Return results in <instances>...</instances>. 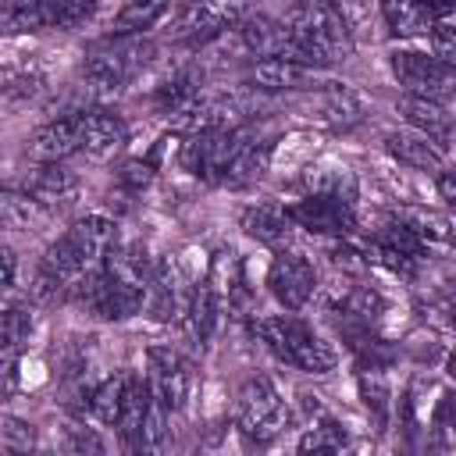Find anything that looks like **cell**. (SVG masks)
<instances>
[{
	"label": "cell",
	"mask_w": 456,
	"mask_h": 456,
	"mask_svg": "<svg viewBox=\"0 0 456 456\" xmlns=\"http://www.w3.org/2000/svg\"><path fill=\"white\" fill-rule=\"evenodd\" d=\"M118 242V232H114V221L103 217V214H86L78 217L64 235H57L39 267H36V281H32V296L39 303H50L57 299L64 289H71L86 271L100 267L103 256L114 249Z\"/></svg>",
	"instance_id": "6da1fadb"
},
{
	"label": "cell",
	"mask_w": 456,
	"mask_h": 456,
	"mask_svg": "<svg viewBox=\"0 0 456 456\" xmlns=\"http://www.w3.org/2000/svg\"><path fill=\"white\" fill-rule=\"evenodd\" d=\"M253 335L289 367L306 370V374H328L335 370L338 356L331 349V342H324L306 321L292 317V314H278V317H260L253 324Z\"/></svg>",
	"instance_id": "7a4b0ae2"
},
{
	"label": "cell",
	"mask_w": 456,
	"mask_h": 456,
	"mask_svg": "<svg viewBox=\"0 0 456 456\" xmlns=\"http://www.w3.org/2000/svg\"><path fill=\"white\" fill-rule=\"evenodd\" d=\"M157 46L142 36H103L96 43H89L86 50V61H82V78L93 86V89H103V93H118L125 89L139 71H146V64L153 61Z\"/></svg>",
	"instance_id": "3957f363"
},
{
	"label": "cell",
	"mask_w": 456,
	"mask_h": 456,
	"mask_svg": "<svg viewBox=\"0 0 456 456\" xmlns=\"http://www.w3.org/2000/svg\"><path fill=\"white\" fill-rule=\"evenodd\" d=\"M253 132L242 125H228V128H196L185 135L182 142V167L210 185H228V175L235 167V160L242 157V150L249 146Z\"/></svg>",
	"instance_id": "277c9868"
},
{
	"label": "cell",
	"mask_w": 456,
	"mask_h": 456,
	"mask_svg": "<svg viewBox=\"0 0 456 456\" xmlns=\"http://www.w3.org/2000/svg\"><path fill=\"white\" fill-rule=\"evenodd\" d=\"M285 25L317 53V61L328 68L335 61H346L353 53V32L335 7V0H299L289 7Z\"/></svg>",
	"instance_id": "5b68a950"
},
{
	"label": "cell",
	"mask_w": 456,
	"mask_h": 456,
	"mask_svg": "<svg viewBox=\"0 0 456 456\" xmlns=\"http://www.w3.org/2000/svg\"><path fill=\"white\" fill-rule=\"evenodd\" d=\"M164 424H167V410L157 399L150 378L128 374L121 413H118V424H114L118 435H121V442H125V449H132V452L157 449L164 442Z\"/></svg>",
	"instance_id": "8992f818"
},
{
	"label": "cell",
	"mask_w": 456,
	"mask_h": 456,
	"mask_svg": "<svg viewBox=\"0 0 456 456\" xmlns=\"http://www.w3.org/2000/svg\"><path fill=\"white\" fill-rule=\"evenodd\" d=\"M235 428L249 445H271L289 428V410L267 378H253L239 388Z\"/></svg>",
	"instance_id": "52a82bcc"
},
{
	"label": "cell",
	"mask_w": 456,
	"mask_h": 456,
	"mask_svg": "<svg viewBox=\"0 0 456 456\" xmlns=\"http://www.w3.org/2000/svg\"><path fill=\"white\" fill-rule=\"evenodd\" d=\"M100 0H36L25 7H4V32H43V28H78L96 14Z\"/></svg>",
	"instance_id": "ba28073f"
},
{
	"label": "cell",
	"mask_w": 456,
	"mask_h": 456,
	"mask_svg": "<svg viewBox=\"0 0 456 456\" xmlns=\"http://www.w3.org/2000/svg\"><path fill=\"white\" fill-rule=\"evenodd\" d=\"M256 0H185L175 18V36L189 43H203L210 36H221L232 25H242L249 18Z\"/></svg>",
	"instance_id": "9c48e42d"
},
{
	"label": "cell",
	"mask_w": 456,
	"mask_h": 456,
	"mask_svg": "<svg viewBox=\"0 0 456 456\" xmlns=\"http://www.w3.org/2000/svg\"><path fill=\"white\" fill-rule=\"evenodd\" d=\"M392 75L410 96H428V100H445L456 89V71L442 64L435 53H417V50H395L392 53Z\"/></svg>",
	"instance_id": "30bf717a"
},
{
	"label": "cell",
	"mask_w": 456,
	"mask_h": 456,
	"mask_svg": "<svg viewBox=\"0 0 456 456\" xmlns=\"http://www.w3.org/2000/svg\"><path fill=\"white\" fill-rule=\"evenodd\" d=\"M146 363H150L146 378H150L157 399L164 403V410L182 413L189 403V392H192V363L171 346H150Z\"/></svg>",
	"instance_id": "8fae6325"
},
{
	"label": "cell",
	"mask_w": 456,
	"mask_h": 456,
	"mask_svg": "<svg viewBox=\"0 0 456 456\" xmlns=\"http://www.w3.org/2000/svg\"><path fill=\"white\" fill-rule=\"evenodd\" d=\"M267 289L285 310H299L310 303V296L317 289V271L303 253L278 249L271 267H267Z\"/></svg>",
	"instance_id": "7c38bea8"
},
{
	"label": "cell",
	"mask_w": 456,
	"mask_h": 456,
	"mask_svg": "<svg viewBox=\"0 0 456 456\" xmlns=\"http://www.w3.org/2000/svg\"><path fill=\"white\" fill-rule=\"evenodd\" d=\"M289 217L296 228H306L310 235H353L356 232V214H353V203H342V200H328V196H303L299 203L289 207Z\"/></svg>",
	"instance_id": "4fadbf2b"
},
{
	"label": "cell",
	"mask_w": 456,
	"mask_h": 456,
	"mask_svg": "<svg viewBox=\"0 0 456 456\" xmlns=\"http://www.w3.org/2000/svg\"><path fill=\"white\" fill-rule=\"evenodd\" d=\"M71 153H82V114L78 110L39 125L25 146V157H32L36 164H61Z\"/></svg>",
	"instance_id": "5bb4252c"
},
{
	"label": "cell",
	"mask_w": 456,
	"mask_h": 456,
	"mask_svg": "<svg viewBox=\"0 0 456 456\" xmlns=\"http://www.w3.org/2000/svg\"><path fill=\"white\" fill-rule=\"evenodd\" d=\"M321 68L289 61V57H260L249 68V82L267 93H299V89H328L331 82H321Z\"/></svg>",
	"instance_id": "9a60e30c"
},
{
	"label": "cell",
	"mask_w": 456,
	"mask_h": 456,
	"mask_svg": "<svg viewBox=\"0 0 456 456\" xmlns=\"http://www.w3.org/2000/svg\"><path fill=\"white\" fill-rule=\"evenodd\" d=\"M82 114V153L93 160H110L128 142V125L107 107H89Z\"/></svg>",
	"instance_id": "2e32d148"
},
{
	"label": "cell",
	"mask_w": 456,
	"mask_h": 456,
	"mask_svg": "<svg viewBox=\"0 0 456 456\" xmlns=\"http://www.w3.org/2000/svg\"><path fill=\"white\" fill-rule=\"evenodd\" d=\"M78 175L75 171H68L64 167V160L61 164H39L36 167V175L21 185L46 214H57V210H68L75 200H78Z\"/></svg>",
	"instance_id": "e0dca14e"
},
{
	"label": "cell",
	"mask_w": 456,
	"mask_h": 456,
	"mask_svg": "<svg viewBox=\"0 0 456 456\" xmlns=\"http://www.w3.org/2000/svg\"><path fill=\"white\" fill-rule=\"evenodd\" d=\"M442 7L435 0H381V18L392 36L410 39V36H431Z\"/></svg>",
	"instance_id": "ac0fdd59"
},
{
	"label": "cell",
	"mask_w": 456,
	"mask_h": 456,
	"mask_svg": "<svg viewBox=\"0 0 456 456\" xmlns=\"http://www.w3.org/2000/svg\"><path fill=\"white\" fill-rule=\"evenodd\" d=\"M399 114L406 118V125L410 128H417V132H424V135H431L435 142H452L456 139V118L442 107V100H428V96H403L399 103Z\"/></svg>",
	"instance_id": "d6986e66"
},
{
	"label": "cell",
	"mask_w": 456,
	"mask_h": 456,
	"mask_svg": "<svg viewBox=\"0 0 456 456\" xmlns=\"http://www.w3.org/2000/svg\"><path fill=\"white\" fill-rule=\"evenodd\" d=\"M385 150H388L399 164H406V167H413V171H435V167H442V157H445V146L435 142L431 135L417 132V128L388 132V135H385Z\"/></svg>",
	"instance_id": "ffe728a7"
},
{
	"label": "cell",
	"mask_w": 456,
	"mask_h": 456,
	"mask_svg": "<svg viewBox=\"0 0 456 456\" xmlns=\"http://www.w3.org/2000/svg\"><path fill=\"white\" fill-rule=\"evenodd\" d=\"M303 189L310 196H328V200H342V203H356L360 196V182L349 167L342 164H314L303 171Z\"/></svg>",
	"instance_id": "44dd1931"
},
{
	"label": "cell",
	"mask_w": 456,
	"mask_h": 456,
	"mask_svg": "<svg viewBox=\"0 0 456 456\" xmlns=\"http://www.w3.org/2000/svg\"><path fill=\"white\" fill-rule=\"evenodd\" d=\"M242 232L253 235L256 242H267V246H281L292 232V217H289V207H278V203H256V207H246L242 210Z\"/></svg>",
	"instance_id": "7402d4cb"
},
{
	"label": "cell",
	"mask_w": 456,
	"mask_h": 456,
	"mask_svg": "<svg viewBox=\"0 0 456 456\" xmlns=\"http://www.w3.org/2000/svg\"><path fill=\"white\" fill-rule=\"evenodd\" d=\"M221 310H224V296L210 281H203L200 289H192L189 310H185V324H189V331H192V338L200 346H207L214 338V328L221 321Z\"/></svg>",
	"instance_id": "603a6c76"
},
{
	"label": "cell",
	"mask_w": 456,
	"mask_h": 456,
	"mask_svg": "<svg viewBox=\"0 0 456 456\" xmlns=\"http://www.w3.org/2000/svg\"><path fill=\"white\" fill-rule=\"evenodd\" d=\"M200 100H203V93H200V75H196L192 68L175 71V75L157 89V107H160L164 114H175L178 121H182Z\"/></svg>",
	"instance_id": "cb8c5ba5"
},
{
	"label": "cell",
	"mask_w": 456,
	"mask_h": 456,
	"mask_svg": "<svg viewBox=\"0 0 456 456\" xmlns=\"http://www.w3.org/2000/svg\"><path fill=\"white\" fill-rule=\"evenodd\" d=\"M167 7H171V0H128L114 14L110 32H118V36H142L146 28H153L167 14Z\"/></svg>",
	"instance_id": "d4e9b609"
},
{
	"label": "cell",
	"mask_w": 456,
	"mask_h": 456,
	"mask_svg": "<svg viewBox=\"0 0 456 456\" xmlns=\"http://www.w3.org/2000/svg\"><path fill=\"white\" fill-rule=\"evenodd\" d=\"M363 253H367V264H378V267H385V271H392V274H399V278H413L417 267H420V256L406 253L403 246H395V242H392L388 235H381V232L363 246Z\"/></svg>",
	"instance_id": "484cf974"
},
{
	"label": "cell",
	"mask_w": 456,
	"mask_h": 456,
	"mask_svg": "<svg viewBox=\"0 0 456 456\" xmlns=\"http://www.w3.org/2000/svg\"><path fill=\"white\" fill-rule=\"evenodd\" d=\"M125 381H128V374H114V378L100 381V385L86 395V410H82V413L96 417L100 424H118L121 399H125Z\"/></svg>",
	"instance_id": "4316f807"
},
{
	"label": "cell",
	"mask_w": 456,
	"mask_h": 456,
	"mask_svg": "<svg viewBox=\"0 0 456 456\" xmlns=\"http://www.w3.org/2000/svg\"><path fill=\"white\" fill-rule=\"evenodd\" d=\"M360 395H363V406H367L374 428L385 431L388 417H392V388H388L385 374L381 370H363L360 374Z\"/></svg>",
	"instance_id": "83f0119b"
},
{
	"label": "cell",
	"mask_w": 456,
	"mask_h": 456,
	"mask_svg": "<svg viewBox=\"0 0 456 456\" xmlns=\"http://www.w3.org/2000/svg\"><path fill=\"white\" fill-rule=\"evenodd\" d=\"M346 442H349V435H346V428H342L338 420H331V417H317V420L303 431V438H299V452H338Z\"/></svg>",
	"instance_id": "f1b7e54d"
},
{
	"label": "cell",
	"mask_w": 456,
	"mask_h": 456,
	"mask_svg": "<svg viewBox=\"0 0 456 456\" xmlns=\"http://www.w3.org/2000/svg\"><path fill=\"white\" fill-rule=\"evenodd\" d=\"M360 100L346 89V86H328L324 89V118H328V125H335V128H353L356 121H360Z\"/></svg>",
	"instance_id": "f546056e"
},
{
	"label": "cell",
	"mask_w": 456,
	"mask_h": 456,
	"mask_svg": "<svg viewBox=\"0 0 456 456\" xmlns=\"http://www.w3.org/2000/svg\"><path fill=\"white\" fill-rule=\"evenodd\" d=\"M0 207H4V221H7V228H28V224L50 217V214H46L25 189H7L4 200H0Z\"/></svg>",
	"instance_id": "4dcf8cb0"
},
{
	"label": "cell",
	"mask_w": 456,
	"mask_h": 456,
	"mask_svg": "<svg viewBox=\"0 0 456 456\" xmlns=\"http://www.w3.org/2000/svg\"><path fill=\"white\" fill-rule=\"evenodd\" d=\"M431 445L435 449H452L456 445V392H442L435 410H431Z\"/></svg>",
	"instance_id": "1f68e13d"
},
{
	"label": "cell",
	"mask_w": 456,
	"mask_h": 456,
	"mask_svg": "<svg viewBox=\"0 0 456 456\" xmlns=\"http://www.w3.org/2000/svg\"><path fill=\"white\" fill-rule=\"evenodd\" d=\"M32 328H36V317H32V310L25 306V303H11L7 310H4V356H18V349L28 342V335H32Z\"/></svg>",
	"instance_id": "d6a6232c"
},
{
	"label": "cell",
	"mask_w": 456,
	"mask_h": 456,
	"mask_svg": "<svg viewBox=\"0 0 456 456\" xmlns=\"http://www.w3.org/2000/svg\"><path fill=\"white\" fill-rule=\"evenodd\" d=\"M399 221H406L428 246L431 242H449L452 239V232H449V221L445 217H438V214H431V210H420V207H410V210H399L395 214Z\"/></svg>",
	"instance_id": "836d02e7"
},
{
	"label": "cell",
	"mask_w": 456,
	"mask_h": 456,
	"mask_svg": "<svg viewBox=\"0 0 456 456\" xmlns=\"http://www.w3.org/2000/svg\"><path fill=\"white\" fill-rule=\"evenodd\" d=\"M32 445H36L32 424H25V420L4 413V420H0V449H4V452H28Z\"/></svg>",
	"instance_id": "e575fe53"
},
{
	"label": "cell",
	"mask_w": 456,
	"mask_h": 456,
	"mask_svg": "<svg viewBox=\"0 0 456 456\" xmlns=\"http://www.w3.org/2000/svg\"><path fill=\"white\" fill-rule=\"evenodd\" d=\"M39 86H43V71H39V68L28 64L21 75H18L14 68H7V86H4V89H7L11 100H18V96H32V93H39Z\"/></svg>",
	"instance_id": "d590c367"
},
{
	"label": "cell",
	"mask_w": 456,
	"mask_h": 456,
	"mask_svg": "<svg viewBox=\"0 0 456 456\" xmlns=\"http://www.w3.org/2000/svg\"><path fill=\"white\" fill-rule=\"evenodd\" d=\"M431 53L456 71V25H435L431 28Z\"/></svg>",
	"instance_id": "8d00e7d4"
},
{
	"label": "cell",
	"mask_w": 456,
	"mask_h": 456,
	"mask_svg": "<svg viewBox=\"0 0 456 456\" xmlns=\"http://www.w3.org/2000/svg\"><path fill=\"white\" fill-rule=\"evenodd\" d=\"M68 449H71V452H103V442H100L93 431L75 428V431H71V438H68Z\"/></svg>",
	"instance_id": "74e56055"
},
{
	"label": "cell",
	"mask_w": 456,
	"mask_h": 456,
	"mask_svg": "<svg viewBox=\"0 0 456 456\" xmlns=\"http://www.w3.org/2000/svg\"><path fill=\"white\" fill-rule=\"evenodd\" d=\"M150 178H153V167H150V164H142V160H132V164H125V171H121V182H125V185H132V189L146 185Z\"/></svg>",
	"instance_id": "f35d334b"
},
{
	"label": "cell",
	"mask_w": 456,
	"mask_h": 456,
	"mask_svg": "<svg viewBox=\"0 0 456 456\" xmlns=\"http://www.w3.org/2000/svg\"><path fill=\"white\" fill-rule=\"evenodd\" d=\"M438 196L456 210V167L452 171H442L438 175Z\"/></svg>",
	"instance_id": "ab89813d"
},
{
	"label": "cell",
	"mask_w": 456,
	"mask_h": 456,
	"mask_svg": "<svg viewBox=\"0 0 456 456\" xmlns=\"http://www.w3.org/2000/svg\"><path fill=\"white\" fill-rule=\"evenodd\" d=\"M14 271H18L14 249H4V289H14Z\"/></svg>",
	"instance_id": "60d3db41"
},
{
	"label": "cell",
	"mask_w": 456,
	"mask_h": 456,
	"mask_svg": "<svg viewBox=\"0 0 456 456\" xmlns=\"http://www.w3.org/2000/svg\"><path fill=\"white\" fill-rule=\"evenodd\" d=\"M445 370H449V374H452V378H456V349H452V353H449V360H445Z\"/></svg>",
	"instance_id": "b9f144b4"
},
{
	"label": "cell",
	"mask_w": 456,
	"mask_h": 456,
	"mask_svg": "<svg viewBox=\"0 0 456 456\" xmlns=\"http://www.w3.org/2000/svg\"><path fill=\"white\" fill-rule=\"evenodd\" d=\"M435 4H438L442 11H452V7H456V0H435Z\"/></svg>",
	"instance_id": "7bdbcfd3"
},
{
	"label": "cell",
	"mask_w": 456,
	"mask_h": 456,
	"mask_svg": "<svg viewBox=\"0 0 456 456\" xmlns=\"http://www.w3.org/2000/svg\"><path fill=\"white\" fill-rule=\"evenodd\" d=\"M449 324H452V331H456V306H452V317H449Z\"/></svg>",
	"instance_id": "ee69618b"
}]
</instances>
